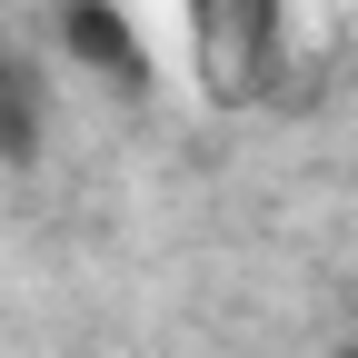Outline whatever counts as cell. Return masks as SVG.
<instances>
[{"instance_id": "obj_1", "label": "cell", "mask_w": 358, "mask_h": 358, "mask_svg": "<svg viewBox=\"0 0 358 358\" xmlns=\"http://www.w3.org/2000/svg\"><path fill=\"white\" fill-rule=\"evenodd\" d=\"M189 30H199L209 100H249V90H268V80H279L289 0H189Z\"/></svg>"}, {"instance_id": "obj_2", "label": "cell", "mask_w": 358, "mask_h": 358, "mask_svg": "<svg viewBox=\"0 0 358 358\" xmlns=\"http://www.w3.org/2000/svg\"><path fill=\"white\" fill-rule=\"evenodd\" d=\"M60 60L90 70L100 90H120V100H150V80H159V50L129 0H60Z\"/></svg>"}, {"instance_id": "obj_3", "label": "cell", "mask_w": 358, "mask_h": 358, "mask_svg": "<svg viewBox=\"0 0 358 358\" xmlns=\"http://www.w3.org/2000/svg\"><path fill=\"white\" fill-rule=\"evenodd\" d=\"M50 140V60L0 40V169H30Z\"/></svg>"}, {"instance_id": "obj_4", "label": "cell", "mask_w": 358, "mask_h": 358, "mask_svg": "<svg viewBox=\"0 0 358 358\" xmlns=\"http://www.w3.org/2000/svg\"><path fill=\"white\" fill-rule=\"evenodd\" d=\"M348 358H358V348H348Z\"/></svg>"}]
</instances>
